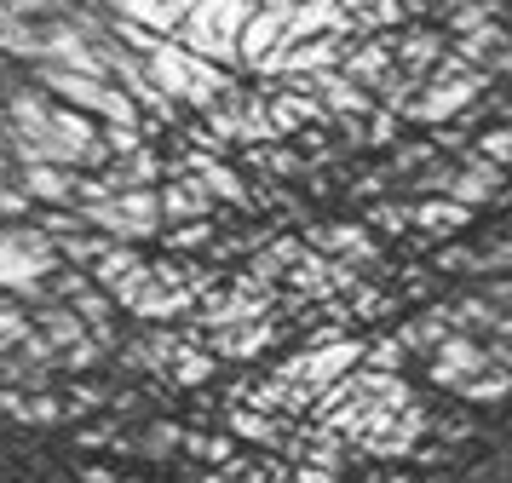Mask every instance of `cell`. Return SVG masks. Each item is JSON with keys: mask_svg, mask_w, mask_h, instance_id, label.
Listing matches in <instances>:
<instances>
[{"mask_svg": "<svg viewBox=\"0 0 512 483\" xmlns=\"http://www.w3.org/2000/svg\"><path fill=\"white\" fill-rule=\"evenodd\" d=\"M507 386H512V374L489 363L484 374H472V380L461 386V397H466V403H501V397H507Z\"/></svg>", "mask_w": 512, "mask_h": 483, "instance_id": "d6986e66", "label": "cell"}, {"mask_svg": "<svg viewBox=\"0 0 512 483\" xmlns=\"http://www.w3.org/2000/svg\"><path fill=\"white\" fill-rule=\"evenodd\" d=\"M87 483H116L110 472H98V466H87Z\"/></svg>", "mask_w": 512, "mask_h": 483, "instance_id": "f1b7e54d", "label": "cell"}, {"mask_svg": "<svg viewBox=\"0 0 512 483\" xmlns=\"http://www.w3.org/2000/svg\"><path fill=\"white\" fill-rule=\"evenodd\" d=\"M231 437H248V443H265V449H282V432H288V420L277 426V414H259V409H242L231 403Z\"/></svg>", "mask_w": 512, "mask_h": 483, "instance_id": "9a60e30c", "label": "cell"}, {"mask_svg": "<svg viewBox=\"0 0 512 483\" xmlns=\"http://www.w3.org/2000/svg\"><path fill=\"white\" fill-rule=\"evenodd\" d=\"M489 368V351L484 340H472V334H443L432 345V357H426V374H432V386H455L461 391L472 374H484Z\"/></svg>", "mask_w": 512, "mask_h": 483, "instance_id": "5b68a950", "label": "cell"}, {"mask_svg": "<svg viewBox=\"0 0 512 483\" xmlns=\"http://www.w3.org/2000/svg\"><path fill=\"white\" fill-rule=\"evenodd\" d=\"M254 6L259 0H196L185 18H179L173 41L236 75V35H242V23L254 18Z\"/></svg>", "mask_w": 512, "mask_h": 483, "instance_id": "3957f363", "label": "cell"}, {"mask_svg": "<svg viewBox=\"0 0 512 483\" xmlns=\"http://www.w3.org/2000/svg\"><path fill=\"white\" fill-rule=\"evenodd\" d=\"M156 207H162V230L185 225V219H213V196L190 173H173L167 184H156Z\"/></svg>", "mask_w": 512, "mask_h": 483, "instance_id": "8fae6325", "label": "cell"}, {"mask_svg": "<svg viewBox=\"0 0 512 483\" xmlns=\"http://www.w3.org/2000/svg\"><path fill=\"white\" fill-rule=\"evenodd\" d=\"M162 374L173 380V386L196 391V386H208V374H213V357H208V351H190V340H185L179 351H173V363H167Z\"/></svg>", "mask_w": 512, "mask_h": 483, "instance_id": "2e32d148", "label": "cell"}, {"mask_svg": "<svg viewBox=\"0 0 512 483\" xmlns=\"http://www.w3.org/2000/svg\"><path fill=\"white\" fill-rule=\"evenodd\" d=\"M35 328L29 322V311L18 305V299H6L0 294V351H12V345H24V334Z\"/></svg>", "mask_w": 512, "mask_h": 483, "instance_id": "cb8c5ba5", "label": "cell"}, {"mask_svg": "<svg viewBox=\"0 0 512 483\" xmlns=\"http://www.w3.org/2000/svg\"><path fill=\"white\" fill-rule=\"evenodd\" d=\"M64 259L35 225H0V294H12L24 311L47 305V276Z\"/></svg>", "mask_w": 512, "mask_h": 483, "instance_id": "7a4b0ae2", "label": "cell"}, {"mask_svg": "<svg viewBox=\"0 0 512 483\" xmlns=\"http://www.w3.org/2000/svg\"><path fill=\"white\" fill-rule=\"evenodd\" d=\"M403 213H409V230H420L415 242H443V236L472 225L478 207H461V202H449V196H409Z\"/></svg>", "mask_w": 512, "mask_h": 483, "instance_id": "30bf717a", "label": "cell"}, {"mask_svg": "<svg viewBox=\"0 0 512 483\" xmlns=\"http://www.w3.org/2000/svg\"><path fill=\"white\" fill-rule=\"evenodd\" d=\"M443 52H449V35L432 29V23H403V29H392V69L415 75V81H426L438 69Z\"/></svg>", "mask_w": 512, "mask_h": 483, "instance_id": "52a82bcc", "label": "cell"}, {"mask_svg": "<svg viewBox=\"0 0 512 483\" xmlns=\"http://www.w3.org/2000/svg\"><path fill=\"white\" fill-rule=\"evenodd\" d=\"M472 156L507 167V161H512V127H507V121H495V127H484V133L472 138Z\"/></svg>", "mask_w": 512, "mask_h": 483, "instance_id": "7402d4cb", "label": "cell"}, {"mask_svg": "<svg viewBox=\"0 0 512 483\" xmlns=\"http://www.w3.org/2000/svg\"><path fill=\"white\" fill-rule=\"evenodd\" d=\"M305 248L323 253V259H346L357 271L380 265V242H374L369 225H311L305 230Z\"/></svg>", "mask_w": 512, "mask_h": 483, "instance_id": "8992f818", "label": "cell"}, {"mask_svg": "<svg viewBox=\"0 0 512 483\" xmlns=\"http://www.w3.org/2000/svg\"><path fill=\"white\" fill-rule=\"evenodd\" d=\"M512 265V242L501 236V230H489L484 248H472V265H466V276H507Z\"/></svg>", "mask_w": 512, "mask_h": 483, "instance_id": "e0dca14e", "label": "cell"}, {"mask_svg": "<svg viewBox=\"0 0 512 483\" xmlns=\"http://www.w3.org/2000/svg\"><path fill=\"white\" fill-rule=\"evenodd\" d=\"M81 225L110 236V242H150L162 236V207H156V184H133V190H116V196H98V202L75 207Z\"/></svg>", "mask_w": 512, "mask_h": 483, "instance_id": "277c9868", "label": "cell"}, {"mask_svg": "<svg viewBox=\"0 0 512 483\" xmlns=\"http://www.w3.org/2000/svg\"><path fill=\"white\" fill-rule=\"evenodd\" d=\"M167 248L173 253H208L213 242V219H185V225H167Z\"/></svg>", "mask_w": 512, "mask_h": 483, "instance_id": "ac0fdd59", "label": "cell"}, {"mask_svg": "<svg viewBox=\"0 0 512 483\" xmlns=\"http://www.w3.org/2000/svg\"><path fill=\"white\" fill-rule=\"evenodd\" d=\"M70 311H75L81 322H87V328H98V322H110V317H116V305H110V294H104L98 282H87V288H81V294L70 299Z\"/></svg>", "mask_w": 512, "mask_h": 483, "instance_id": "44dd1931", "label": "cell"}, {"mask_svg": "<svg viewBox=\"0 0 512 483\" xmlns=\"http://www.w3.org/2000/svg\"><path fill=\"white\" fill-rule=\"evenodd\" d=\"M139 64H144V75H150V87L162 92V98H173L179 110L190 104V115H202L213 98H219V92L236 81L231 69H219V64H208V58L185 52L173 35H156V46L144 52Z\"/></svg>", "mask_w": 512, "mask_h": 483, "instance_id": "6da1fadb", "label": "cell"}, {"mask_svg": "<svg viewBox=\"0 0 512 483\" xmlns=\"http://www.w3.org/2000/svg\"><path fill=\"white\" fill-rule=\"evenodd\" d=\"M98 144H104L110 161H121V156H133L139 144H150V127H98Z\"/></svg>", "mask_w": 512, "mask_h": 483, "instance_id": "603a6c76", "label": "cell"}, {"mask_svg": "<svg viewBox=\"0 0 512 483\" xmlns=\"http://www.w3.org/2000/svg\"><path fill=\"white\" fill-rule=\"evenodd\" d=\"M0 414H12L18 426H58V420H70L52 391H18V386H0Z\"/></svg>", "mask_w": 512, "mask_h": 483, "instance_id": "4fadbf2b", "label": "cell"}, {"mask_svg": "<svg viewBox=\"0 0 512 483\" xmlns=\"http://www.w3.org/2000/svg\"><path fill=\"white\" fill-rule=\"evenodd\" d=\"M29 207H35V202H29V196L18 190V184H0V219H12V225H18V219H24Z\"/></svg>", "mask_w": 512, "mask_h": 483, "instance_id": "4316f807", "label": "cell"}, {"mask_svg": "<svg viewBox=\"0 0 512 483\" xmlns=\"http://www.w3.org/2000/svg\"><path fill=\"white\" fill-rule=\"evenodd\" d=\"M185 345V334L179 328H144V340L127 345V363L144 368V374H162L167 363H173V351Z\"/></svg>", "mask_w": 512, "mask_h": 483, "instance_id": "5bb4252c", "label": "cell"}, {"mask_svg": "<svg viewBox=\"0 0 512 483\" xmlns=\"http://www.w3.org/2000/svg\"><path fill=\"white\" fill-rule=\"evenodd\" d=\"M75 0H0V18H24V23H52L64 18Z\"/></svg>", "mask_w": 512, "mask_h": 483, "instance_id": "ffe728a7", "label": "cell"}, {"mask_svg": "<svg viewBox=\"0 0 512 483\" xmlns=\"http://www.w3.org/2000/svg\"><path fill=\"white\" fill-rule=\"evenodd\" d=\"M179 437H185V432H179L173 420H156V426H150V432L139 437V449H144L150 460H167L173 449H179Z\"/></svg>", "mask_w": 512, "mask_h": 483, "instance_id": "d4e9b609", "label": "cell"}, {"mask_svg": "<svg viewBox=\"0 0 512 483\" xmlns=\"http://www.w3.org/2000/svg\"><path fill=\"white\" fill-rule=\"evenodd\" d=\"M466 265H472V248H466V242H449V248H438V271H443V276H461Z\"/></svg>", "mask_w": 512, "mask_h": 483, "instance_id": "83f0119b", "label": "cell"}, {"mask_svg": "<svg viewBox=\"0 0 512 483\" xmlns=\"http://www.w3.org/2000/svg\"><path fill=\"white\" fill-rule=\"evenodd\" d=\"M334 69H340L346 81H357L363 92H374L392 75V29H386V35H351Z\"/></svg>", "mask_w": 512, "mask_h": 483, "instance_id": "9c48e42d", "label": "cell"}, {"mask_svg": "<svg viewBox=\"0 0 512 483\" xmlns=\"http://www.w3.org/2000/svg\"><path fill=\"white\" fill-rule=\"evenodd\" d=\"M501 184H507V167H495V161L484 156H472L466 150L461 161H455V173H449V202H461V207H489V202H501Z\"/></svg>", "mask_w": 512, "mask_h": 483, "instance_id": "ba28073f", "label": "cell"}, {"mask_svg": "<svg viewBox=\"0 0 512 483\" xmlns=\"http://www.w3.org/2000/svg\"><path fill=\"white\" fill-rule=\"evenodd\" d=\"M75 179H81L75 167H47V161L18 167V190L41 207H75Z\"/></svg>", "mask_w": 512, "mask_h": 483, "instance_id": "7c38bea8", "label": "cell"}, {"mask_svg": "<svg viewBox=\"0 0 512 483\" xmlns=\"http://www.w3.org/2000/svg\"><path fill=\"white\" fill-rule=\"evenodd\" d=\"M369 230H386V236H403V230H409V213H403L397 202H374V207H369Z\"/></svg>", "mask_w": 512, "mask_h": 483, "instance_id": "484cf974", "label": "cell"}]
</instances>
